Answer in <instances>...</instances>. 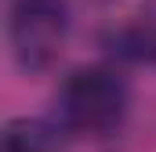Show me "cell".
I'll use <instances>...</instances> for the list:
<instances>
[{
	"mask_svg": "<svg viewBox=\"0 0 156 152\" xmlns=\"http://www.w3.org/2000/svg\"><path fill=\"white\" fill-rule=\"evenodd\" d=\"M131 83L113 62L80 65L58 83L51 116L66 134H113L127 119Z\"/></svg>",
	"mask_w": 156,
	"mask_h": 152,
	"instance_id": "obj_1",
	"label": "cell"
},
{
	"mask_svg": "<svg viewBox=\"0 0 156 152\" xmlns=\"http://www.w3.org/2000/svg\"><path fill=\"white\" fill-rule=\"evenodd\" d=\"M69 7L66 0H18L7 22L11 58L26 76L47 73L69 43Z\"/></svg>",
	"mask_w": 156,
	"mask_h": 152,
	"instance_id": "obj_2",
	"label": "cell"
},
{
	"mask_svg": "<svg viewBox=\"0 0 156 152\" xmlns=\"http://www.w3.org/2000/svg\"><path fill=\"white\" fill-rule=\"evenodd\" d=\"M109 58L127 62V65H156V4L145 7L142 15L127 18L109 29L105 36Z\"/></svg>",
	"mask_w": 156,
	"mask_h": 152,
	"instance_id": "obj_3",
	"label": "cell"
},
{
	"mask_svg": "<svg viewBox=\"0 0 156 152\" xmlns=\"http://www.w3.org/2000/svg\"><path fill=\"white\" fill-rule=\"evenodd\" d=\"M66 138L55 116H15L0 127V152H62Z\"/></svg>",
	"mask_w": 156,
	"mask_h": 152,
	"instance_id": "obj_4",
	"label": "cell"
}]
</instances>
